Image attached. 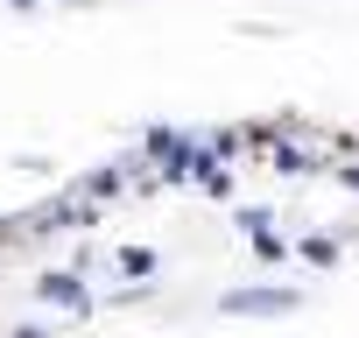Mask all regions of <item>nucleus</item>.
I'll return each mask as SVG.
<instances>
[{
    "label": "nucleus",
    "instance_id": "nucleus-2",
    "mask_svg": "<svg viewBox=\"0 0 359 338\" xmlns=\"http://www.w3.org/2000/svg\"><path fill=\"white\" fill-rule=\"evenodd\" d=\"M43 303H64V310H85V289H78V275H43Z\"/></svg>",
    "mask_w": 359,
    "mask_h": 338
},
{
    "label": "nucleus",
    "instance_id": "nucleus-3",
    "mask_svg": "<svg viewBox=\"0 0 359 338\" xmlns=\"http://www.w3.org/2000/svg\"><path fill=\"white\" fill-rule=\"evenodd\" d=\"M120 268H127V275H148V268H155V254H141V247H127V254H120Z\"/></svg>",
    "mask_w": 359,
    "mask_h": 338
},
{
    "label": "nucleus",
    "instance_id": "nucleus-4",
    "mask_svg": "<svg viewBox=\"0 0 359 338\" xmlns=\"http://www.w3.org/2000/svg\"><path fill=\"white\" fill-rule=\"evenodd\" d=\"M338 184H345V191H359V169H338Z\"/></svg>",
    "mask_w": 359,
    "mask_h": 338
},
{
    "label": "nucleus",
    "instance_id": "nucleus-1",
    "mask_svg": "<svg viewBox=\"0 0 359 338\" xmlns=\"http://www.w3.org/2000/svg\"><path fill=\"white\" fill-rule=\"evenodd\" d=\"M296 303H303L296 289H240V296H226V317H282Z\"/></svg>",
    "mask_w": 359,
    "mask_h": 338
},
{
    "label": "nucleus",
    "instance_id": "nucleus-5",
    "mask_svg": "<svg viewBox=\"0 0 359 338\" xmlns=\"http://www.w3.org/2000/svg\"><path fill=\"white\" fill-rule=\"evenodd\" d=\"M15 8H36V0H15Z\"/></svg>",
    "mask_w": 359,
    "mask_h": 338
}]
</instances>
